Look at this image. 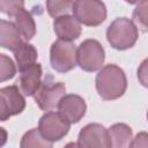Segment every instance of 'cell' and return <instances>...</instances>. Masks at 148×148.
<instances>
[{
    "instance_id": "52a82bcc",
    "label": "cell",
    "mask_w": 148,
    "mask_h": 148,
    "mask_svg": "<svg viewBox=\"0 0 148 148\" xmlns=\"http://www.w3.org/2000/svg\"><path fill=\"white\" fill-rule=\"evenodd\" d=\"M66 87L62 82H53L52 77H46L37 92L34 95L35 102L43 111H52L58 108L60 99L66 95Z\"/></svg>"
},
{
    "instance_id": "30bf717a",
    "label": "cell",
    "mask_w": 148,
    "mask_h": 148,
    "mask_svg": "<svg viewBox=\"0 0 148 148\" xmlns=\"http://www.w3.org/2000/svg\"><path fill=\"white\" fill-rule=\"evenodd\" d=\"M57 109L71 124H76L84 117L87 105L81 96L68 94L60 99Z\"/></svg>"
},
{
    "instance_id": "9a60e30c",
    "label": "cell",
    "mask_w": 148,
    "mask_h": 148,
    "mask_svg": "<svg viewBox=\"0 0 148 148\" xmlns=\"http://www.w3.org/2000/svg\"><path fill=\"white\" fill-rule=\"evenodd\" d=\"M14 17H15V24L22 37L25 40L32 39L36 35V24L31 14L24 8H22L14 15Z\"/></svg>"
},
{
    "instance_id": "6da1fadb",
    "label": "cell",
    "mask_w": 148,
    "mask_h": 148,
    "mask_svg": "<svg viewBox=\"0 0 148 148\" xmlns=\"http://www.w3.org/2000/svg\"><path fill=\"white\" fill-rule=\"evenodd\" d=\"M96 90L104 101H113L120 98L127 89V79L124 71L114 65L103 66L96 75Z\"/></svg>"
},
{
    "instance_id": "7402d4cb",
    "label": "cell",
    "mask_w": 148,
    "mask_h": 148,
    "mask_svg": "<svg viewBox=\"0 0 148 148\" xmlns=\"http://www.w3.org/2000/svg\"><path fill=\"white\" fill-rule=\"evenodd\" d=\"M136 75H138V80L141 83V86L148 88V58L145 59L140 64L138 72H136Z\"/></svg>"
},
{
    "instance_id": "d4e9b609",
    "label": "cell",
    "mask_w": 148,
    "mask_h": 148,
    "mask_svg": "<svg viewBox=\"0 0 148 148\" xmlns=\"http://www.w3.org/2000/svg\"><path fill=\"white\" fill-rule=\"evenodd\" d=\"M126 2H128V3H131V5H138L139 2H141V1H143V0H125Z\"/></svg>"
},
{
    "instance_id": "d6986e66",
    "label": "cell",
    "mask_w": 148,
    "mask_h": 148,
    "mask_svg": "<svg viewBox=\"0 0 148 148\" xmlns=\"http://www.w3.org/2000/svg\"><path fill=\"white\" fill-rule=\"evenodd\" d=\"M132 18L136 28L143 32H148V0H143L136 5Z\"/></svg>"
},
{
    "instance_id": "7a4b0ae2",
    "label": "cell",
    "mask_w": 148,
    "mask_h": 148,
    "mask_svg": "<svg viewBox=\"0 0 148 148\" xmlns=\"http://www.w3.org/2000/svg\"><path fill=\"white\" fill-rule=\"evenodd\" d=\"M139 37L138 28L133 21L127 17H118L111 22L106 30L109 44L119 51L128 50L134 46Z\"/></svg>"
},
{
    "instance_id": "4fadbf2b",
    "label": "cell",
    "mask_w": 148,
    "mask_h": 148,
    "mask_svg": "<svg viewBox=\"0 0 148 148\" xmlns=\"http://www.w3.org/2000/svg\"><path fill=\"white\" fill-rule=\"evenodd\" d=\"M0 44L3 49L15 51L23 42L22 35L20 34L15 23L6 20H1L0 23Z\"/></svg>"
},
{
    "instance_id": "5bb4252c",
    "label": "cell",
    "mask_w": 148,
    "mask_h": 148,
    "mask_svg": "<svg viewBox=\"0 0 148 148\" xmlns=\"http://www.w3.org/2000/svg\"><path fill=\"white\" fill-rule=\"evenodd\" d=\"M109 135L111 139V145L114 148H125L130 147L133 139L132 128L126 124H113L109 128Z\"/></svg>"
},
{
    "instance_id": "ac0fdd59",
    "label": "cell",
    "mask_w": 148,
    "mask_h": 148,
    "mask_svg": "<svg viewBox=\"0 0 148 148\" xmlns=\"http://www.w3.org/2000/svg\"><path fill=\"white\" fill-rule=\"evenodd\" d=\"M73 0H46V9L50 16L59 17L68 15L73 10Z\"/></svg>"
},
{
    "instance_id": "cb8c5ba5",
    "label": "cell",
    "mask_w": 148,
    "mask_h": 148,
    "mask_svg": "<svg viewBox=\"0 0 148 148\" xmlns=\"http://www.w3.org/2000/svg\"><path fill=\"white\" fill-rule=\"evenodd\" d=\"M0 132L2 133V138H1V142H0V146H2L6 141V132H5V128H0Z\"/></svg>"
},
{
    "instance_id": "277c9868",
    "label": "cell",
    "mask_w": 148,
    "mask_h": 148,
    "mask_svg": "<svg viewBox=\"0 0 148 148\" xmlns=\"http://www.w3.org/2000/svg\"><path fill=\"white\" fill-rule=\"evenodd\" d=\"M72 13L87 27H97L106 18V7L102 0H74Z\"/></svg>"
},
{
    "instance_id": "9c48e42d",
    "label": "cell",
    "mask_w": 148,
    "mask_h": 148,
    "mask_svg": "<svg viewBox=\"0 0 148 148\" xmlns=\"http://www.w3.org/2000/svg\"><path fill=\"white\" fill-rule=\"evenodd\" d=\"M77 147L81 148H110L111 139L109 130L101 124H88L79 133Z\"/></svg>"
},
{
    "instance_id": "ba28073f",
    "label": "cell",
    "mask_w": 148,
    "mask_h": 148,
    "mask_svg": "<svg viewBox=\"0 0 148 148\" xmlns=\"http://www.w3.org/2000/svg\"><path fill=\"white\" fill-rule=\"evenodd\" d=\"M0 120L6 121L13 116L21 113L25 108L24 95L17 84L7 86L0 89Z\"/></svg>"
},
{
    "instance_id": "484cf974",
    "label": "cell",
    "mask_w": 148,
    "mask_h": 148,
    "mask_svg": "<svg viewBox=\"0 0 148 148\" xmlns=\"http://www.w3.org/2000/svg\"><path fill=\"white\" fill-rule=\"evenodd\" d=\"M147 119H148V111H147Z\"/></svg>"
},
{
    "instance_id": "5b68a950",
    "label": "cell",
    "mask_w": 148,
    "mask_h": 148,
    "mask_svg": "<svg viewBox=\"0 0 148 148\" xmlns=\"http://www.w3.org/2000/svg\"><path fill=\"white\" fill-rule=\"evenodd\" d=\"M77 65L86 72H96L103 67L105 52L101 43L96 39H86L76 51Z\"/></svg>"
},
{
    "instance_id": "8992f818",
    "label": "cell",
    "mask_w": 148,
    "mask_h": 148,
    "mask_svg": "<svg viewBox=\"0 0 148 148\" xmlns=\"http://www.w3.org/2000/svg\"><path fill=\"white\" fill-rule=\"evenodd\" d=\"M71 123L58 111H47L45 112L38 123V130L43 136L51 141L56 142L61 140L69 132Z\"/></svg>"
},
{
    "instance_id": "2e32d148",
    "label": "cell",
    "mask_w": 148,
    "mask_h": 148,
    "mask_svg": "<svg viewBox=\"0 0 148 148\" xmlns=\"http://www.w3.org/2000/svg\"><path fill=\"white\" fill-rule=\"evenodd\" d=\"M38 53L34 45L29 43H22L15 51H14V58L17 64V67L20 71H23L24 68L36 64Z\"/></svg>"
},
{
    "instance_id": "8fae6325",
    "label": "cell",
    "mask_w": 148,
    "mask_h": 148,
    "mask_svg": "<svg viewBox=\"0 0 148 148\" xmlns=\"http://www.w3.org/2000/svg\"><path fill=\"white\" fill-rule=\"evenodd\" d=\"M20 77L17 86L24 96H34L42 84V66L40 64H34L23 71H20Z\"/></svg>"
},
{
    "instance_id": "e0dca14e",
    "label": "cell",
    "mask_w": 148,
    "mask_h": 148,
    "mask_svg": "<svg viewBox=\"0 0 148 148\" xmlns=\"http://www.w3.org/2000/svg\"><path fill=\"white\" fill-rule=\"evenodd\" d=\"M53 142L46 140L38 128L28 131L21 139V148H51Z\"/></svg>"
},
{
    "instance_id": "603a6c76",
    "label": "cell",
    "mask_w": 148,
    "mask_h": 148,
    "mask_svg": "<svg viewBox=\"0 0 148 148\" xmlns=\"http://www.w3.org/2000/svg\"><path fill=\"white\" fill-rule=\"evenodd\" d=\"M130 147L132 148H148V133L140 132L132 139Z\"/></svg>"
},
{
    "instance_id": "3957f363",
    "label": "cell",
    "mask_w": 148,
    "mask_h": 148,
    "mask_svg": "<svg viewBox=\"0 0 148 148\" xmlns=\"http://www.w3.org/2000/svg\"><path fill=\"white\" fill-rule=\"evenodd\" d=\"M77 47L73 42L58 39L52 43L50 49V62L54 71L67 73L77 65Z\"/></svg>"
},
{
    "instance_id": "ffe728a7",
    "label": "cell",
    "mask_w": 148,
    "mask_h": 148,
    "mask_svg": "<svg viewBox=\"0 0 148 148\" xmlns=\"http://www.w3.org/2000/svg\"><path fill=\"white\" fill-rule=\"evenodd\" d=\"M0 61H1V72H0V81L5 82L7 80H10L14 77L16 73V67L10 58H8L6 54H0Z\"/></svg>"
},
{
    "instance_id": "7c38bea8",
    "label": "cell",
    "mask_w": 148,
    "mask_h": 148,
    "mask_svg": "<svg viewBox=\"0 0 148 148\" xmlns=\"http://www.w3.org/2000/svg\"><path fill=\"white\" fill-rule=\"evenodd\" d=\"M53 30L59 39L73 42L81 35V23L73 15H62L53 21Z\"/></svg>"
},
{
    "instance_id": "44dd1931",
    "label": "cell",
    "mask_w": 148,
    "mask_h": 148,
    "mask_svg": "<svg viewBox=\"0 0 148 148\" xmlns=\"http://www.w3.org/2000/svg\"><path fill=\"white\" fill-rule=\"evenodd\" d=\"M24 6V0H0V9L8 16H14Z\"/></svg>"
}]
</instances>
